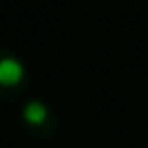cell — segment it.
<instances>
[{
    "mask_svg": "<svg viewBox=\"0 0 148 148\" xmlns=\"http://www.w3.org/2000/svg\"><path fill=\"white\" fill-rule=\"evenodd\" d=\"M23 76H25V67L18 58H14V56L0 58V86L14 88L23 81Z\"/></svg>",
    "mask_w": 148,
    "mask_h": 148,
    "instance_id": "6da1fadb",
    "label": "cell"
},
{
    "mask_svg": "<svg viewBox=\"0 0 148 148\" xmlns=\"http://www.w3.org/2000/svg\"><path fill=\"white\" fill-rule=\"evenodd\" d=\"M21 116H23V120L28 125H44L46 118H49V106L44 102H39V99H32V102H28L23 106Z\"/></svg>",
    "mask_w": 148,
    "mask_h": 148,
    "instance_id": "7a4b0ae2",
    "label": "cell"
}]
</instances>
